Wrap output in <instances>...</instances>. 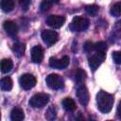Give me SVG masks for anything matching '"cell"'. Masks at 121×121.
I'll use <instances>...</instances> for the list:
<instances>
[{
	"label": "cell",
	"instance_id": "obj_1",
	"mask_svg": "<svg viewBox=\"0 0 121 121\" xmlns=\"http://www.w3.org/2000/svg\"><path fill=\"white\" fill-rule=\"evenodd\" d=\"M113 102H114V97L112 95H111L109 93L100 91L96 95L97 108L101 112H104V113L110 112L112 109Z\"/></svg>",
	"mask_w": 121,
	"mask_h": 121
},
{
	"label": "cell",
	"instance_id": "obj_2",
	"mask_svg": "<svg viewBox=\"0 0 121 121\" xmlns=\"http://www.w3.org/2000/svg\"><path fill=\"white\" fill-rule=\"evenodd\" d=\"M89 20L87 18L81 17V16H76L73 18L71 24H70V29L72 31H84L89 26Z\"/></svg>",
	"mask_w": 121,
	"mask_h": 121
},
{
	"label": "cell",
	"instance_id": "obj_3",
	"mask_svg": "<svg viewBox=\"0 0 121 121\" xmlns=\"http://www.w3.org/2000/svg\"><path fill=\"white\" fill-rule=\"evenodd\" d=\"M49 101V95L44 93H39L34 95L30 100H29V105L32 108L35 109H41L44 107Z\"/></svg>",
	"mask_w": 121,
	"mask_h": 121
},
{
	"label": "cell",
	"instance_id": "obj_4",
	"mask_svg": "<svg viewBox=\"0 0 121 121\" xmlns=\"http://www.w3.org/2000/svg\"><path fill=\"white\" fill-rule=\"evenodd\" d=\"M46 83L48 87L54 90H59L63 88L64 86V81L63 78L58 75V74H50L46 77Z\"/></svg>",
	"mask_w": 121,
	"mask_h": 121
},
{
	"label": "cell",
	"instance_id": "obj_5",
	"mask_svg": "<svg viewBox=\"0 0 121 121\" xmlns=\"http://www.w3.org/2000/svg\"><path fill=\"white\" fill-rule=\"evenodd\" d=\"M19 83H20V86L24 90H29V89L33 88L36 85L37 79H36V78L33 75L26 73V74H23L20 77Z\"/></svg>",
	"mask_w": 121,
	"mask_h": 121
},
{
	"label": "cell",
	"instance_id": "obj_6",
	"mask_svg": "<svg viewBox=\"0 0 121 121\" xmlns=\"http://www.w3.org/2000/svg\"><path fill=\"white\" fill-rule=\"evenodd\" d=\"M41 37L43 41V43L48 45V46H51L53 45L54 43H56L59 40V34L54 31V30H50V29H45L42 32L41 34Z\"/></svg>",
	"mask_w": 121,
	"mask_h": 121
},
{
	"label": "cell",
	"instance_id": "obj_7",
	"mask_svg": "<svg viewBox=\"0 0 121 121\" xmlns=\"http://www.w3.org/2000/svg\"><path fill=\"white\" fill-rule=\"evenodd\" d=\"M106 57V53L104 52H97L95 54H94L93 56H91L89 58V66L91 67V69L93 71H95L99 65L104 61Z\"/></svg>",
	"mask_w": 121,
	"mask_h": 121
},
{
	"label": "cell",
	"instance_id": "obj_8",
	"mask_svg": "<svg viewBox=\"0 0 121 121\" xmlns=\"http://www.w3.org/2000/svg\"><path fill=\"white\" fill-rule=\"evenodd\" d=\"M70 60L68 56H63L61 59H56L55 57H51L49 59V66L56 69H65L69 65Z\"/></svg>",
	"mask_w": 121,
	"mask_h": 121
},
{
	"label": "cell",
	"instance_id": "obj_9",
	"mask_svg": "<svg viewBox=\"0 0 121 121\" xmlns=\"http://www.w3.org/2000/svg\"><path fill=\"white\" fill-rule=\"evenodd\" d=\"M77 97L79 101V103L83 106H86L89 103L90 100V95H89V92L88 89L86 88L85 85L83 84H79L77 88Z\"/></svg>",
	"mask_w": 121,
	"mask_h": 121
},
{
	"label": "cell",
	"instance_id": "obj_10",
	"mask_svg": "<svg viewBox=\"0 0 121 121\" xmlns=\"http://www.w3.org/2000/svg\"><path fill=\"white\" fill-rule=\"evenodd\" d=\"M65 23V17L61 15H49L46 19V24L52 28H60Z\"/></svg>",
	"mask_w": 121,
	"mask_h": 121
},
{
	"label": "cell",
	"instance_id": "obj_11",
	"mask_svg": "<svg viewBox=\"0 0 121 121\" xmlns=\"http://www.w3.org/2000/svg\"><path fill=\"white\" fill-rule=\"evenodd\" d=\"M43 60V50L41 45H35L31 49V60L34 63H41Z\"/></svg>",
	"mask_w": 121,
	"mask_h": 121
},
{
	"label": "cell",
	"instance_id": "obj_12",
	"mask_svg": "<svg viewBox=\"0 0 121 121\" xmlns=\"http://www.w3.org/2000/svg\"><path fill=\"white\" fill-rule=\"evenodd\" d=\"M3 27L6 33L11 37H14L18 32V26L13 21H5L3 24Z\"/></svg>",
	"mask_w": 121,
	"mask_h": 121
},
{
	"label": "cell",
	"instance_id": "obj_13",
	"mask_svg": "<svg viewBox=\"0 0 121 121\" xmlns=\"http://www.w3.org/2000/svg\"><path fill=\"white\" fill-rule=\"evenodd\" d=\"M13 67V62L10 59H3L0 60V71L4 74H7L11 71Z\"/></svg>",
	"mask_w": 121,
	"mask_h": 121
},
{
	"label": "cell",
	"instance_id": "obj_14",
	"mask_svg": "<svg viewBox=\"0 0 121 121\" xmlns=\"http://www.w3.org/2000/svg\"><path fill=\"white\" fill-rule=\"evenodd\" d=\"M25 118L24 111L21 108H13L10 112V119L12 121H22Z\"/></svg>",
	"mask_w": 121,
	"mask_h": 121
},
{
	"label": "cell",
	"instance_id": "obj_15",
	"mask_svg": "<svg viewBox=\"0 0 121 121\" xmlns=\"http://www.w3.org/2000/svg\"><path fill=\"white\" fill-rule=\"evenodd\" d=\"M13 82L9 77H5L0 79V88L4 92H9L12 89Z\"/></svg>",
	"mask_w": 121,
	"mask_h": 121
},
{
	"label": "cell",
	"instance_id": "obj_16",
	"mask_svg": "<svg viewBox=\"0 0 121 121\" xmlns=\"http://www.w3.org/2000/svg\"><path fill=\"white\" fill-rule=\"evenodd\" d=\"M62 107L66 112H74L77 108L75 101L71 97H65L62 100Z\"/></svg>",
	"mask_w": 121,
	"mask_h": 121
},
{
	"label": "cell",
	"instance_id": "obj_17",
	"mask_svg": "<svg viewBox=\"0 0 121 121\" xmlns=\"http://www.w3.org/2000/svg\"><path fill=\"white\" fill-rule=\"evenodd\" d=\"M0 8L5 12H9L14 9V0H0Z\"/></svg>",
	"mask_w": 121,
	"mask_h": 121
},
{
	"label": "cell",
	"instance_id": "obj_18",
	"mask_svg": "<svg viewBox=\"0 0 121 121\" xmlns=\"http://www.w3.org/2000/svg\"><path fill=\"white\" fill-rule=\"evenodd\" d=\"M25 50H26V45L22 43H15L12 45V51L17 57H22L25 54Z\"/></svg>",
	"mask_w": 121,
	"mask_h": 121
},
{
	"label": "cell",
	"instance_id": "obj_19",
	"mask_svg": "<svg viewBox=\"0 0 121 121\" xmlns=\"http://www.w3.org/2000/svg\"><path fill=\"white\" fill-rule=\"evenodd\" d=\"M86 78V73L84 70L82 69H78L76 74H75V81L78 83V84H80L82 82H84Z\"/></svg>",
	"mask_w": 121,
	"mask_h": 121
},
{
	"label": "cell",
	"instance_id": "obj_20",
	"mask_svg": "<svg viewBox=\"0 0 121 121\" xmlns=\"http://www.w3.org/2000/svg\"><path fill=\"white\" fill-rule=\"evenodd\" d=\"M98 10H99L98 6H96L95 4H93V5H87L85 7V11L87 12V14H89L91 16H95L97 14Z\"/></svg>",
	"mask_w": 121,
	"mask_h": 121
},
{
	"label": "cell",
	"instance_id": "obj_21",
	"mask_svg": "<svg viewBox=\"0 0 121 121\" xmlns=\"http://www.w3.org/2000/svg\"><path fill=\"white\" fill-rule=\"evenodd\" d=\"M110 12H111V14H112V16H115V17L120 16V13H121V3H120V2L115 3V4L111 8Z\"/></svg>",
	"mask_w": 121,
	"mask_h": 121
},
{
	"label": "cell",
	"instance_id": "obj_22",
	"mask_svg": "<svg viewBox=\"0 0 121 121\" xmlns=\"http://www.w3.org/2000/svg\"><path fill=\"white\" fill-rule=\"evenodd\" d=\"M107 43L105 42H98L96 43H94V50L97 51V52H104L106 53L107 51Z\"/></svg>",
	"mask_w": 121,
	"mask_h": 121
},
{
	"label": "cell",
	"instance_id": "obj_23",
	"mask_svg": "<svg viewBox=\"0 0 121 121\" xmlns=\"http://www.w3.org/2000/svg\"><path fill=\"white\" fill-rule=\"evenodd\" d=\"M56 115H57L56 109L54 107H50V108H48V110L45 113V118L48 120H53L56 118Z\"/></svg>",
	"mask_w": 121,
	"mask_h": 121
},
{
	"label": "cell",
	"instance_id": "obj_24",
	"mask_svg": "<svg viewBox=\"0 0 121 121\" xmlns=\"http://www.w3.org/2000/svg\"><path fill=\"white\" fill-rule=\"evenodd\" d=\"M51 5H52V3H51L49 0H43L42 3H41V5H40V9H41V11H43V12L47 11V10L51 8Z\"/></svg>",
	"mask_w": 121,
	"mask_h": 121
},
{
	"label": "cell",
	"instance_id": "obj_25",
	"mask_svg": "<svg viewBox=\"0 0 121 121\" xmlns=\"http://www.w3.org/2000/svg\"><path fill=\"white\" fill-rule=\"evenodd\" d=\"M30 3H31V0H19V4L24 11H26L28 9Z\"/></svg>",
	"mask_w": 121,
	"mask_h": 121
},
{
	"label": "cell",
	"instance_id": "obj_26",
	"mask_svg": "<svg viewBox=\"0 0 121 121\" xmlns=\"http://www.w3.org/2000/svg\"><path fill=\"white\" fill-rule=\"evenodd\" d=\"M83 48H84V51H85V52L90 53V52H92V51L94 50V43H93L92 42H90V41H87V42L84 43Z\"/></svg>",
	"mask_w": 121,
	"mask_h": 121
},
{
	"label": "cell",
	"instance_id": "obj_27",
	"mask_svg": "<svg viewBox=\"0 0 121 121\" xmlns=\"http://www.w3.org/2000/svg\"><path fill=\"white\" fill-rule=\"evenodd\" d=\"M112 59H113V61L116 64H120L121 63V55H120V52L119 51L112 52Z\"/></svg>",
	"mask_w": 121,
	"mask_h": 121
},
{
	"label": "cell",
	"instance_id": "obj_28",
	"mask_svg": "<svg viewBox=\"0 0 121 121\" xmlns=\"http://www.w3.org/2000/svg\"><path fill=\"white\" fill-rule=\"evenodd\" d=\"M51 3H54V4H58L60 2V0H49Z\"/></svg>",
	"mask_w": 121,
	"mask_h": 121
},
{
	"label": "cell",
	"instance_id": "obj_29",
	"mask_svg": "<svg viewBox=\"0 0 121 121\" xmlns=\"http://www.w3.org/2000/svg\"><path fill=\"white\" fill-rule=\"evenodd\" d=\"M0 119H1V112H0Z\"/></svg>",
	"mask_w": 121,
	"mask_h": 121
}]
</instances>
